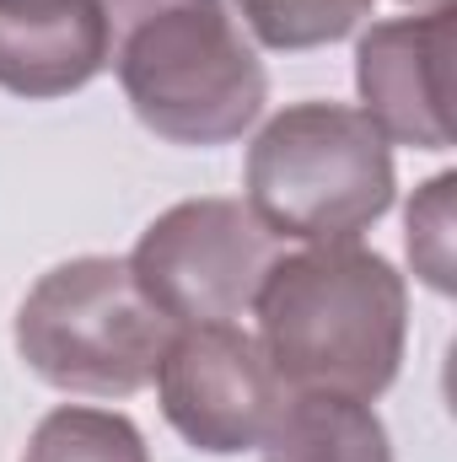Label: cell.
<instances>
[{
    "mask_svg": "<svg viewBox=\"0 0 457 462\" xmlns=\"http://www.w3.org/2000/svg\"><path fill=\"white\" fill-rule=\"evenodd\" d=\"M258 345L285 393L382 398L409 339L404 274L360 242H307L269 263L253 296Z\"/></svg>",
    "mask_w": 457,
    "mask_h": 462,
    "instance_id": "1",
    "label": "cell"
},
{
    "mask_svg": "<svg viewBox=\"0 0 457 462\" xmlns=\"http://www.w3.org/2000/svg\"><path fill=\"white\" fill-rule=\"evenodd\" d=\"M108 65L135 118L173 145H227L264 114L269 76L227 0H103Z\"/></svg>",
    "mask_w": 457,
    "mask_h": 462,
    "instance_id": "2",
    "label": "cell"
},
{
    "mask_svg": "<svg viewBox=\"0 0 457 462\" xmlns=\"http://www.w3.org/2000/svg\"><path fill=\"white\" fill-rule=\"evenodd\" d=\"M393 145L344 103H291L247 145V210L275 242H355L393 210Z\"/></svg>",
    "mask_w": 457,
    "mask_h": 462,
    "instance_id": "3",
    "label": "cell"
},
{
    "mask_svg": "<svg viewBox=\"0 0 457 462\" xmlns=\"http://www.w3.org/2000/svg\"><path fill=\"white\" fill-rule=\"evenodd\" d=\"M173 323L140 296L124 258L54 263L16 307V355L60 393L129 398L156 376Z\"/></svg>",
    "mask_w": 457,
    "mask_h": 462,
    "instance_id": "4",
    "label": "cell"
},
{
    "mask_svg": "<svg viewBox=\"0 0 457 462\" xmlns=\"http://www.w3.org/2000/svg\"><path fill=\"white\" fill-rule=\"evenodd\" d=\"M275 258V236L242 199H183L140 231L124 263L173 328H194L242 318Z\"/></svg>",
    "mask_w": 457,
    "mask_h": 462,
    "instance_id": "5",
    "label": "cell"
},
{
    "mask_svg": "<svg viewBox=\"0 0 457 462\" xmlns=\"http://www.w3.org/2000/svg\"><path fill=\"white\" fill-rule=\"evenodd\" d=\"M151 382L167 425L194 452H210V457H237L264 447L269 425L291 398L264 345L237 323L173 328Z\"/></svg>",
    "mask_w": 457,
    "mask_h": 462,
    "instance_id": "6",
    "label": "cell"
},
{
    "mask_svg": "<svg viewBox=\"0 0 457 462\" xmlns=\"http://www.w3.org/2000/svg\"><path fill=\"white\" fill-rule=\"evenodd\" d=\"M452 16L457 5L371 22L355 43L360 114L387 145L447 151L452 145Z\"/></svg>",
    "mask_w": 457,
    "mask_h": 462,
    "instance_id": "7",
    "label": "cell"
},
{
    "mask_svg": "<svg viewBox=\"0 0 457 462\" xmlns=\"http://www.w3.org/2000/svg\"><path fill=\"white\" fill-rule=\"evenodd\" d=\"M103 65V0H0V87L11 97H70Z\"/></svg>",
    "mask_w": 457,
    "mask_h": 462,
    "instance_id": "8",
    "label": "cell"
},
{
    "mask_svg": "<svg viewBox=\"0 0 457 462\" xmlns=\"http://www.w3.org/2000/svg\"><path fill=\"white\" fill-rule=\"evenodd\" d=\"M264 462H393V441L360 398L291 393L264 436Z\"/></svg>",
    "mask_w": 457,
    "mask_h": 462,
    "instance_id": "9",
    "label": "cell"
},
{
    "mask_svg": "<svg viewBox=\"0 0 457 462\" xmlns=\"http://www.w3.org/2000/svg\"><path fill=\"white\" fill-rule=\"evenodd\" d=\"M22 462H151V452H145V436L129 414L65 403V409L38 420Z\"/></svg>",
    "mask_w": 457,
    "mask_h": 462,
    "instance_id": "10",
    "label": "cell"
},
{
    "mask_svg": "<svg viewBox=\"0 0 457 462\" xmlns=\"http://www.w3.org/2000/svg\"><path fill=\"white\" fill-rule=\"evenodd\" d=\"M371 5L377 0H237V16L264 49L302 54L350 38L371 16Z\"/></svg>",
    "mask_w": 457,
    "mask_h": 462,
    "instance_id": "11",
    "label": "cell"
},
{
    "mask_svg": "<svg viewBox=\"0 0 457 462\" xmlns=\"http://www.w3.org/2000/svg\"><path fill=\"white\" fill-rule=\"evenodd\" d=\"M452 189H457V172H436L415 199H409V258H415V274L431 285V291H452Z\"/></svg>",
    "mask_w": 457,
    "mask_h": 462,
    "instance_id": "12",
    "label": "cell"
},
{
    "mask_svg": "<svg viewBox=\"0 0 457 462\" xmlns=\"http://www.w3.org/2000/svg\"><path fill=\"white\" fill-rule=\"evenodd\" d=\"M404 5H415V11H436V5H452V0H404Z\"/></svg>",
    "mask_w": 457,
    "mask_h": 462,
    "instance_id": "13",
    "label": "cell"
}]
</instances>
